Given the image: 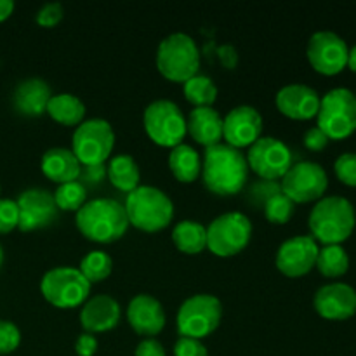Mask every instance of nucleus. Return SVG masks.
<instances>
[{
    "mask_svg": "<svg viewBox=\"0 0 356 356\" xmlns=\"http://www.w3.org/2000/svg\"><path fill=\"white\" fill-rule=\"evenodd\" d=\"M108 177H110L111 184L117 186L118 190L129 191L131 193L132 190L139 186V165L131 155L127 153H120V155H115L110 159V163H108L106 169Z\"/></svg>",
    "mask_w": 356,
    "mask_h": 356,
    "instance_id": "27",
    "label": "nucleus"
},
{
    "mask_svg": "<svg viewBox=\"0 0 356 356\" xmlns=\"http://www.w3.org/2000/svg\"><path fill=\"white\" fill-rule=\"evenodd\" d=\"M21 332L9 320H0V355H9L19 346Z\"/></svg>",
    "mask_w": 356,
    "mask_h": 356,
    "instance_id": "36",
    "label": "nucleus"
},
{
    "mask_svg": "<svg viewBox=\"0 0 356 356\" xmlns=\"http://www.w3.org/2000/svg\"><path fill=\"white\" fill-rule=\"evenodd\" d=\"M120 320V305L111 296L97 294L83 302L80 309V323L89 334L113 329Z\"/></svg>",
    "mask_w": 356,
    "mask_h": 356,
    "instance_id": "21",
    "label": "nucleus"
},
{
    "mask_svg": "<svg viewBox=\"0 0 356 356\" xmlns=\"http://www.w3.org/2000/svg\"><path fill=\"white\" fill-rule=\"evenodd\" d=\"M302 141H305L306 148L312 149V152H322V149L327 148L330 139L327 138V134L318 127V125H315V127H309L308 131L305 132Z\"/></svg>",
    "mask_w": 356,
    "mask_h": 356,
    "instance_id": "40",
    "label": "nucleus"
},
{
    "mask_svg": "<svg viewBox=\"0 0 356 356\" xmlns=\"http://www.w3.org/2000/svg\"><path fill=\"white\" fill-rule=\"evenodd\" d=\"M282 186L277 181L270 179H256L254 183H250L245 190V200L247 204H250L256 209H263L264 204L270 200L271 197H275L277 193H280Z\"/></svg>",
    "mask_w": 356,
    "mask_h": 356,
    "instance_id": "34",
    "label": "nucleus"
},
{
    "mask_svg": "<svg viewBox=\"0 0 356 356\" xmlns=\"http://www.w3.org/2000/svg\"><path fill=\"white\" fill-rule=\"evenodd\" d=\"M145 129L148 132L149 139L160 146H174L181 145V141L186 136V118L177 103L165 99H155L146 106Z\"/></svg>",
    "mask_w": 356,
    "mask_h": 356,
    "instance_id": "9",
    "label": "nucleus"
},
{
    "mask_svg": "<svg viewBox=\"0 0 356 356\" xmlns=\"http://www.w3.org/2000/svg\"><path fill=\"white\" fill-rule=\"evenodd\" d=\"M247 163L261 179L278 181L292 167V152L282 139L261 136L249 146Z\"/></svg>",
    "mask_w": 356,
    "mask_h": 356,
    "instance_id": "12",
    "label": "nucleus"
},
{
    "mask_svg": "<svg viewBox=\"0 0 356 356\" xmlns=\"http://www.w3.org/2000/svg\"><path fill=\"white\" fill-rule=\"evenodd\" d=\"M125 212L131 225L145 232H159L169 226L174 204L169 195L156 186H138L127 195Z\"/></svg>",
    "mask_w": 356,
    "mask_h": 356,
    "instance_id": "4",
    "label": "nucleus"
},
{
    "mask_svg": "<svg viewBox=\"0 0 356 356\" xmlns=\"http://www.w3.org/2000/svg\"><path fill=\"white\" fill-rule=\"evenodd\" d=\"M54 200L59 211H79L87 202V190L80 181L59 184L54 191Z\"/></svg>",
    "mask_w": 356,
    "mask_h": 356,
    "instance_id": "32",
    "label": "nucleus"
},
{
    "mask_svg": "<svg viewBox=\"0 0 356 356\" xmlns=\"http://www.w3.org/2000/svg\"><path fill=\"white\" fill-rule=\"evenodd\" d=\"M19 222V211L16 200L0 198V233H9L17 228Z\"/></svg>",
    "mask_w": 356,
    "mask_h": 356,
    "instance_id": "37",
    "label": "nucleus"
},
{
    "mask_svg": "<svg viewBox=\"0 0 356 356\" xmlns=\"http://www.w3.org/2000/svg\"><path fill=\"white\" fill-rule=\"evenodd\" d=\"M202 179L209 191L221 197L240 193L249 181L245 153L226 143L207 148L202 162Z\"/></svg>",
    "mask_w": 356,
    "mask_h": 356,
    "instance_id": "1",
    "label": "nucleus"
},
{
    "mask_svg": "<svg viewBox=\"0 0 356 356\" xmlns=\"http://www.w3.org/2000/svg\"><path fill=\"white\" fill-rule=\"evenodd\" d=\"M0 191H2V188H0Z\"/></svg>",
    "mask_w": 356,
    "mask_h": 356,
    "instance_id": "47",
    "label": "nucleus"
},
{
    "mask_svg": "<svg viewBox=\"0 0 356 356\" xmlns=\"http://www.w3.org/2000/svg\"><path fill=\"white\" fill-rule=\"evenodd\" d=\"M47 111L56 122L63 125H79L82 124V118L86 115V104L82 103L80 97L75 94L61 92V94H52L49 99Z\"/></svg>",
    "mask_w": 356,
    "mask_h": 356,
    "instance_id": "26",
    "label": "nucleus"
},
{
    "mask_svg": "<svg viewBox=\"0 0 356 356\" xmlns=\"http://www.w3.org/2000/svg\"><path fill=\"white\" fill-rule=\"evenodd\" d=\"M72 152L83 165L104 163L115 146L113 127L104 118H89L73 132Z\"/></svg>",
    "mask_w": 356,
    "mask_h": 356,
    "instance_id": "10",
    "label": "nucleus"
},
{
    "mask_svg": "<svg viewBox=\"0 0 356 356\" xmlns=\"http://www.w3.org/2000/svg\"><path fill=\"white\" fill-rule=\"evenodd\" d=\"M104 176H106L104 163H96V165H83V169H80L79 177H82L83 183L87 184H97L99 181L104 179Z\"/></svg>",
    "mask_w": 356,
    "mask_h": 356,
    "instance_id": "42",
    "label": "nucleus"
},
{
    "mask_svg": "<svg viewBox=\"0 0 356 356\" xmlns=\"http://www.w3.org/2000/svg\"><path fill=\"white\" fill-rule=\"evenodd\" d=\"M127 320L136 332L153 337L165 327V312L159 299L149 294H139L129 302Z\"/></svg>",
    "mask_w": 356,
    "mask_h": 356,
    "instance_id": "20",
    "label": "nucleus"
},
{
    "mask_svg": "<svg viewBox=\"0 0 356 356\" xmlns=\"http://www.w3.org/2000/svg\"><path fill=\"white\" fill-rule=\"evenodd\" d=\"M252 236V222L243 212H226L207 226V247L216 256H235Z\"/></svg>",
    "mask_w": 356,
    "mask_h": 356,
    "instance_id": "11",
    "label": "nucleus"
},
{
    "mask_svg": "<svg viewBox=\"0 0 356 356\" xmlns=\"http://www.w3.org/2000/svg\"><path fill=\"white\" fill-rule=\"evenodd\" d=\"M52 97L51 86L44 79H26L17 83L13 94L14 108L21 115L26 117H37L47 110L49 99Z\"/></svg>",
    "mask_w": 356,
    "mask_h": 356,
    "instance_id": "22",
    "label": "nucleus"
},
{
    "mask_svg": "<svg viewBox=\"0 0 356 356\" xmlns=\"http://www.w3.org/2000/svg\"><path fill=\"white\" fill-rule=\"evenodd\" d=\"M111 268H113V261L103 250H92V252L86 254L80 261V273L92 284V282H101L104 278L110 277Z\"/></svg>",
    "mask_w": 356,
    "mask_h": 356,
    "instance_id": "31",
    "label": "nucleus"
},
{
    "mask_svg": "<svg viewBox=\"0 0 356 356\" xmlns=\"http://www.w3.org/2000/svg\"><path fill=\"white\" fill-rule=\"evenodd\" d=\"M348 52L350 47L344 38L334 31L322 30L312 35L306 54L316 72L322 75H337L348 65Z\"/></svg>",
    "mask_w": 356,
    "mask_h": 356,
    "instance_id": "14",
    "label": "nucleus"
},
{
    "mask_svg": "<svg viewBox=\"0 0 356 356\" xmlns=\"http://www.w3.org/2000/svg\"><path fill=\"white\" fill-rule=\"evenodd\" d=\"M186 131L195 141L211 148L222 139V117L212 106L193 108L188 115Z\"/></svg>",
    "mask_w": 356,
    "mask_h": 356,
    "instance_id": "23",
    "label": "nucleus"
},
{
    "mask_svg": "<svg viewBox=\"0 0 356 356\" xmlns=\"http://www.w3.org/2000/svg\"><path fill=\"white\" fill-rule=\"evenodd\" d=\"M2 263H3V249L2 245H0V266H2Z\"/></svg>",
    "mask_w": 356,
    "mask_h": 356,
    "instance_id": "46",
    "label": "nucleus"
},
{
    "mask_svg": "<svg viewBox=\"0 0 356 356\" xmlns=\"http://www.w3.org/2000/svg\"><path fill=\"white\" fill-rule=\"evenodd\" d=\"M318 127L329 139H346L356 131V96L350 89L336 87L320 97Z\"/></svg>",
    "mask_w": 356,
    "mask_h": 356,
    "instance_id": "6",
    "label": "nucleus"
},
{
    "mask_svg": "<svg viewBox=\"0 0 356 356\" xmlns=\"http://www.w3.org/2000/svg\"><path fill=\"white\" fill-rule=\"evenodd\" d=\"M75 351L79 356H92L97 351V339L94 337V334H80L76 337L75 343Z\"/></svg>",
    "mask_w": 356,
    "mask_h": 356,
    "instance_id": "41",
    "label": "nucleus"
},
{
    "mask_svg": "<svg viewBox=\"0 0 356 356\" xmlns=\"http://www.w3.org/2000/svg\"><path fill=\"white\" fill-rule=\"evenodd\" d=\"M355 96H356V94H355Z\"/></svg>",
    "mask_w": 356,
    "mask_h": 356,
    "instance_id": "48",
    "label": "nucleus"
},
{
    "mask_svg": "<svg viewBox=\"0 0 356 356\" xmlns=\"http://www.w3.org/2000/svg\"><path fill=\"white\" fill-rule=\"evenodd\" d=\"M261 132H263V117L256 108L249 104L232 108L222 118V138L226 139V145L233 148L240 149L243 146H250L261 138Z\"/></svg>",
    "mask_w": 356,
    "mask_h": 356,
    "instance_id": "17",
    "label": "nucleus"
},
{
    "mask_svg": "<svg viewBox=\"0 0 356 356\" xmlns=\"http://www.w3.org/2000/svg\"><path fill=\"white\" fill-rule=\"evenodd\" d=\"M172 240L184 254H198L207 247V228L202 222L184 219L172 229Z\"/></svg>",
    "mask_w": 356,
    "mask_h": 356,
    "instance_id": "28",
    "label": "nucleus"
},
{
    "mask_svg": "<svg viewBox=\"0 0 356 356\" xmlns=\"http://www.w3.org/2000/svg\"><path fill=\"white\" fill-rule=\"evenodd\" d=\"M76 228L94 242L108 243L120 238L129 228L125 207L113 198H94L76 211Z\"/></svg>",
    "mask_w": 356,
    "mask_h": 356,
    "instance_id": "2",
    "label": "nucleus"
},
{
    "mask_svg": "<svg viewBox=\"0 0 356 356\" xmlns=\"http://www.w3.org/2000/svg\"><path fill=\"white\" fill-rule=\"evenodd\" d=\"M282 193L287 195L294 204L320 200L329 186L325 169L316 162L292 163L282 177Z\"/></svg>",
    "mask_w": 356,
    "mask_h": 356,
    "instance_id": "13",
    "label": "nucleus"
},
{
    "mask_svg": "<svg viewBox=\"0 0 356 356\" xmlns=\"http://www.w3.org/2000/svg\"><path fill=\"white\" fill-rule=\"evenodd\" d=\"M308 222L316 242H322L323 245H341L355 229V207L348 198L337 195L320 198L312 209Z\"/></svg>",
    "mask_w": 356,
    "mask_h": 356,
    "instance_id": "3",
    "label": "nucleus"
},
{
    "mask_svg": "<svg viewBox=\"0 0 356 356\" xmlns=\"http://www.w3.org/2000/svg\"><path fill=\"white\" fill-rule=\"evenodd\" d=\"M221 316L222 305L216 296L195 294L179 306L177 330L183 337L202 339L218 329Z\"/></svg>",
    "mask_w": 356,
    "mask_h": 356,
    "instance_id": "7",
    "label": "nucleus"
},
{
    "mask_svg": "<svg viewBox=\"0 0 356 356\" xmlns=\"http://www.w3.org/2000/svg\"><path fill=\"white\" fill-rule=\"evenodd\" d=\"M350 66L351 72L356 73V45H353V47L350 49V52H348V65Z\"/></svg>",
    "mask_w": 356,
    "mask_h": 356,
    "instance_id": "45",
    "label": "nucleus"
},
{
    "mask_svg": "<svg viewBox=\"0 0 356 356\" xmlns=\"http://www.w3.org/2000/svg\"><path fill=\"white\" fill-rule=\"evenodd\" d=\"M315 266L327 278L343 277L350 268V256L343 245H323L318 250Z\"/></svg>",
    "mask_w": 356,
    "mask_h": 356,
    "instance_id": "29",
    "label": "nucleus"
},
{
    "mask_svg": "<svg viewBox=\"0 0 356 356\" xmlns=\"http://www.w3.org/2000/svg\"><path fill=\"white\" fill-rule=\"evenodd\" d=\"M334 170L341 183L356 188V153H343L334 163Z\"/></svg>",
    "mask_w": 356,
    "mask_h": 356,
    "instance_id": "35",
    "label": "nucleus"
},
{
    "mask_svg": "<svg viewBox=\"0 0 356 356\" xmlns=\"http://www.w3.org/2000/svg\"><path fill=\"white\" fill-rule=\"evenodd\" d=\"M63 6L59 2H49L42 6L37 13V23L40 26H54L63 19Z\"/></svg>",
    "mask_w": 356,
    "mask_h": 356,
    "instance_id": "39",
    "label": "nucleus"
},
{
    "mask_svg": "<svg viewBox=\"0 0 356 356\" xmlns=\"http://www.w3.org/2000/svg\"><path fill=\"white\" fill-rule=\"evenodd\" d=\"M156 66L165 79L186 82L200 68V51L190 35L172 33L163 38L156 51Z\"/></svg>",
    "mask_w": 356,
    "mask_h": 356,
    "instance_id": "5",
    "label": "nucleus"
},
{
    "mask_svg": "<svg viewBox=\"0 0 356 356\" xmlns=\"http://www.w3.org/2000/svg\"><path fill=\"white\" fill-rule=\"evenodd\" d=\"M315 309L327 320H348L356 313V291L348 284H329L316 291Z\"/></svg>",
    "mask_w": 356,
    "mask_h": 356,
    "instance_id": "18",
    "label": "nucleus"
},
{
    "mask_svg": "<svg viewBox=\"0 0 356 356\" xmlns=\"http://www.w3.org/2000/svg\"><path fill=\"white\" fill-rule=\"evenodd\" d=\"M136 356H165V348L162 346V343H159L153 337L141 341L136 348Z\"/></svg>",
    "mask_w": 356,
    "mask_h": 356,
    "instance_id": "43",
    "label": "nucleus"
},
{
    "mask_svg": "<svg viewBox=\"0 0 356 356\" xmlns=\"http://www.w3.org/2000/svg\"><path fill=\"white\" fill-rule=\"evenodd\" d=\"M174 356H209V351L200 339L181 336L174 344Z\"/></svg>",
    "mask_w": 356,
    "mask_h": 356,
    "instance_id": "38",
    "label": "nucleus"
},
{
    "mask_svg": "<svg viewBox=\"0 0 356 356\" xmlns=\"http://www.w3.org/2000/svg\"><path fill=\"white\" fill-rule=\"evenodd\" d=\"M40 291L52 306L75 308L89 296L90 282L80 273L79 268L58 266L42 277Z\"/></svg>",
    "mask_w": 356,
    "mask_h": 356,
    "instance_id": "8",
    "label": "nucleus"
},
{
    "mask_svg": "<svg viewBox=\"0 0 356 356\" xmlns=\"http://www.w3.org/2000/svg\"><path fill=\"white\" fill-rule=\"evenodd\" d=\"M14 2L13 0H0V21H6L13 14Z\"/></svg>",
    "mask_w": 356,
    "mask_h": 356,
    "instance_id": "44",
    "label": "nucleus"
},
{
    "mask_svg": "<svg viewBox=\"0 0 356 356\" xmlns=\"http://www.w3.org/2000/svg\"><path fill=\"white\" fill-rule=\"evenodd\" d=\"M263 211L268 221L275 222V225H284V222H287L289 219L292 218V214H294L296 204L287 197V195H284L280 191V193L271 197L270 200L264 204Z\"/></svg>",
    "mask_w": 356,
    "mask_h": 356,
    "instance_id": "33",
    "label": "nucleus"
},
{
    "mask_svg": "<svg viewBox=\"0 0 356 356\" xmlns=\"http://www.w3.org/2000/svg\"><path fill=\"white\" fill-rule=\"evenodd\" d=\"M42 172L58 184L72 183L80 176V162L68 148H51L42 155Z\"/></svg>",
    "mask_w": 356,
    "mask_h": 356,
    "instance_id": "24",
    "label": "nucleus"
},
{
    "mask_svg": "<svg viewBox=\"0 0 356 356\" xmlns=\"http://www.w3.org/2000/svg\"><path fill=\"white\" fill-rule=\"evenodd\" d=\"M19 211L17 228L23 232L45 228L58 219L59 209L56 205L54 195L44 188H30L23 191L16 200Z\"/></svg>",
    "mask_w": 356,
    "mask_h": 356,
    "instance_id": "15",
    "label": "nucleus"
},
{
    "mask_svg": "<svg viewBox=\"0 0 356 356\" xmlns=\"http://www.w3.org/2000/svg\"><path fill=\"white\" fill-rule=\"evenodd\" d=\"M169 167L181 183H191L202 174V159L190 145L174 146L169 155Z\"/></svg>",
    "mask_w": 356,
    "mask_h": 356,
    "instance_id": "25",
    "label": "nucleus"
},
{
    "mask_svg": "<svg viewBox=\"0 0 356 356\" xmlns=\"http://www.w3.org/2000/svg\"><path fill=\"white\" fill-rule=\"evenodd\" d=\"M184 96L190 103L195 104V108L211 106L218 97V87L214 80L207 75H195L184 82Z\"/></svg>",
    "mask_w": 356,
    "mask_h": 356,
    "instance_id": "30",
    "label": "nucleus"
},
{
    "mask_svg": "<svg viewBox=\"0 0 356 356\" xmlns=\"http://www.w3.org/2000/svg\"><path fill=\"white\" fill-rule=\"evenodd\" d=\"M277 106L285 117L294 120H308L316 117L320 108V96L306 83H289L278 90Z\"/></svg>",
    "mask_w": 356,
    "mask_h": 356,
    "instance_id": "19",
    "label": "nucleus"
},
{
    "mask_svg": "<svg viewBox=\"0 0 356 356\" xmlns=\"http://www.w3.org/2000/svg\"><path fill=\"white\" fill-rule=\"evenodd\" d=\"M318 243L312 235H298L285 240L277 252V268L287 277H302L315 268Z\"/></svg>",
    "mask_w": 356,
    "mask_h": 356,
    "instance_id": "16",
    "label": "nucleus"
}]
</instances>
